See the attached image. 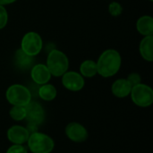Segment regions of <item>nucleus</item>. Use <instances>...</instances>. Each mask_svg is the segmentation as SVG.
Listing matches in <instances>:
<instances>
[{
    "mask_svg": "<svg viewBox=\"0 0 153 153\" xmlns=\"http://www.w3.org/2000/svg\"><path fill=\"white\" fill-rule=\"evenodd\" d=\"M121 61V56L117 50H105L96 63L98 74L105 78L115 75L120 69Z\"/></svg>",
    "mask_w": 153,
    "mask_h": 153,
    "instance_id": "f257e3e1",
    "label": "nucleus"
},
{
    "mask_svg": "<svg viewBox=\"0 0 153 153\" xmlns=\"http://www.w3.org/2000/svg\"><path fill=\"white\" fill-rule=\"evenodd\" d=\"M47 67L51 75L59 77L67 72L69 60L65 53L57 49H52L48 56Z\"/></svg>",
    "mask_w": 153,
    "mask_h": 153,
    "instance_id": "f03ea898",
    "label": "nucleus"
},
{
    "mask_svg": "<svg viewBox=\"0 0 153 153\" xmlns=\"http://www.w3.org/2000/svg\"><path fill=\"white\" fill-rule=\"evenodd\" d=\"M27 143L32 153H50L55 147L54 140L50 136L39 132L30 134Z\"/></svg>",
    "mask_w": 153,
    "mask_h": 153,
    "instance_id": "7ed1b4c3",
    "label": "nucleus"
},
{
    "mask_svg": "<svg viewBox=\"0 0 153 153\" xmlns=\"http://www.w3.org/2000/svg\"><path fill=\"white\" fill-rule=\"evenodd\" d=\"M7 101L13 106H26L31 101V93L22 84L11 85L5 93Z\"/></svg>",
    "mask_w": 153,
    "mask_h": 153,
    "instance_id": "20e7f679",
    "label": "nucleus"
},
{
    "mask_svg": "<svg viewBox=\"0 0 153 153\" xmlns=\"http://www.w3.org/2000/svg\"><path fill=\"white\" fill-rule=\"evenodd\" d=\"M130 95L133 102L138 107L147 108L152 104L153 91L146 84L139 83L132 87Z\"/></svg>",
    "mask_w": 153,
    "mask_h": 153,
    "instance_id": "39448f33",
    "label": "nucleus"
},
{
    "mask_svg": "<svg viewBox=\"0 0 153 153\" xmlns=\"http://www.w3.org/2000/svg\"><path fill=\"white\" fill-rule=\"evenodd\" d=\"M42 39L39 34L34 31L26 33L21 42V49L30 56H37L42 49Z\"/></svg>",
    "mask_w": 153,
    "mask_h": 153,
    "instance_id": "423d86ee",
    "label": "nucleus"
},
{
    "mask_svg": "<svg viewBox=\"0 0 153 153\" xmlns=\"http://www.w3.org/2000/svg\"><path fill=\"white\" fill-rule=\"evenodd\" d=\"M64 87L71 91H79L84 87V79L81 74L76 72H65L62 75Z\"/></svg>",
    "mask_w": 153,
    "mask_h": 153,
    "instance_id": "0eeeda50",
    "label": "nucleus"
},
{
    "mask_svg": "<svg viewBox=\"0 0 153 153\" xmlns=\"http://www.w3.org/2000/svg\"><path fill=\"white\" fill-rule=\"evenodd\" d=\"M65 134L74 143H83L89 137V133L87 129L81 124L76 122L69 123L65 127Z\"/></svg>",
    "mask_w": 153,
    "mask_h": 153,
    "instance_id": "6e6552de",
    "label": "nucleus"
},
{
    "mask_svg": "<svg viewBox=\"0 0 153 153\" xmlns=\"http://www.w3.org/2000/svg\"><path fill=\"white\" fill-rule=\"evenodd\" d=\"M26 118L28 123H33L39 126L45 119V111L40 104L35 101H30L25 106Z\"/></svg>",
    "mask_w": 153,
    "mask_h": 153,
    "instance_id": "1a4fd4ad",
    "label": "nucleus"
},
{
    "mask_svg": "<svg viewBox=\"0 0 153 153\" xmlns=\"http://www.w3.org/2000/svg\"><path fill=\"white\" fill-rule=\"evenodd\" d=\"M30 133L26 127L22 126H13L7 130V139L13 144L22 145L27 143Z\"/></svg>",
    "mask_w": 153,
    "mask_h": 153,
    "instance_id": "9d476101",
    "label": "nucleus"
},
{
    "mask_svg": "<svg viewBox=\"0 0 153 153\" xmlns=\"http://www.w3.org/2000/svg\"><path fill=\"white\" fill-rule=\"evenodd\" d=\"M30 76L34 82L39 85H43L49 82L51 78V74L46 65L39 64L32 66L30 71Z\"/></svg>",
    "mask_w": 153,
    "mask_h": 153,
    "instance_id": "9b49d317",
    "label": "nucleus"
},
{
    "mask_svg": "<svg viewBox=\"0 0 153 153\" xmlns=\"http://www.w3.org/2000/svg\"><path fill=\"white\" fill-rule=\"evenodd\" d=\"M132 90L131 84L128 82L126 79H118L114 82L111 87L112 93L117 98H126L130 95Z\"/></svg>",
    "mask_w": 153,
    "mask_h": 153,
    "instance_id": "f8f14e48",
    "label": "nucleus"
},
{
    "mask_svg": "<svg viewBox=\"0 0 153 153\" xmlns=\"http://www.w3.org/2000/svg\"><path fill=\"white\" fill-rule=\"evenodd\" d=\"M136 29L138 32L143 36H152L153 18L149 15L142 16L136 22Z\"/></svg>",
    "mask_w": 153,
    "mask_h": 153,
    "instance_id": "ddd939ff",
    "label": "nucleus"
},
{
    "mask_svg": "<svg viewBox=\"0 0 153 153\" xmlns=\"http://www.w3.org/2000/svg\"><path fill=\"white\" fill-rule=\"evenodd\" d=\"M153 37L146 36L144 37L140 43V53L143 59L152 62L153 60Z\"/></svg>",
    "mask_w": 153,
    "mask_h": 153,
    "instance_id": "4468645a",
    "label": "nucleus"
},
{
    "mask_svg": "<svg viewBox=\"0 0 153 153\" xmlns=\"http://www.w3.org/2000/svg\"><path fill=\"white\" fill-rule=\"evenodd\" d=\"M14 61L17 67L20 69H28L33 64V56H30L24 53L22 49H18L14 55Z\"/></svg>",
    "mask_w": 153,
    "mask_h": 153,
    "instance_id": "2eb2a0df",
    "label": "nucleus"
},
{
    "mask_svg": "<svg viewBox=\"0 0 153 153\" xmlns=\"http://www.w3.org/2000/svg\"><path fill=\"white\" fill-rule=\"evenodd\" d=\"M57 94L56 89L52 84H43L39 89V96L45 101H51L56 99Z\"/></svg>",
    "mask_w": 153,
    "mask_h": 153,
    "instance_id": "dca6fc26",
    "label": "nucleus"
},
{
    "mask_svg": "<svg viewBox=\"0 0 153 153\" xmlns=\"http://www.w3.org/2000/svg\"><path fill=\"white\" fill-rule=\"evenodd\" d=\"M80 73L82 76L91 78L98 74L97 64L92 60H85L80 65Z\"/></svg>",
    "mask_w": 153,
    "mask_h": 153,
    "instance_id": "f3484780",
    "label": "nucleus"
},
{
    "mask_svg": "<svg viewBox=\"0 0 153 153\" xmlns=\"http://www.w3.org/2000/svg\"><path fill=\"white\" fill-rule=\"evenodd\" d=\"M11 118L14 121H22L26 118L25 106H13L9 111Z\"/></svg>",
    "mask_w": 153,
    "mask_h": 153,
    "instance_id": "a211bd4d",
    "label": "nucleus"
},
{
    "mask_svg": "<svg viewBox=\"0 0 153 153\" xmlns=\"http://www.w3.org/2000/svg\"><path fill=\"white\" fill-rule=\"evenodd\" d=\"M108 12L113 16H119L122 13V12H123V8H122L121 4L119 3L112 2L108 5Z\"/></svg>",
    "mask_w": 153,
    "mask_h": 153,
    "instance_id": "6ab92c4d",
    "label": "nucleus"
},
{
    "mask_svg": "<svg viewBox=\"0 0 153 153\" xmlns=\"http://www.w3.org/2000/svg\"><path fill=\"white\" fill-rule=\"evenodd\" d=\"M8 21V13L4 5H0V30L4 29Z\"/></svg>",
    "mask_w": 153,
    "mask_h": 153,
    "instance_id": "aec40b11",
    "label": "nucleus"
},
{
    "mask_svg": "<svg viewBox=\"0 0 153 153\" xmlns=\"http://www.w3.org/2000/svg\"><path fill=\"white\" fill-rule=\"evenodd\" d=\"M6 153H28V152L23 145L13 144L6 151Z\"/></svg>",
    "mask_w": 153,
    "mask_h": 153,
    "instance_id": "412c9836",
    "label": "nucleus"
},
{
    "mask_svg": "<svg viewBox=\"0 0 153 153\" xmlns=\"http://www.w3.org/2000/svg\"><path fill=\"white\" fill-rule=\"evenodd\" d=\"M126 80L128 81V82L131 84L132 87H134V86L141 83V76L138 74H135V73L129 74Z\"/></svg>",
    "mask_w": 153,
    "mask_h": 153,
    "instance_id": "4be33fe9",
    "label": "nucleus"
},
{
    "mask_svg": "<svg viewBox=\"0 0 153 153\" xmlns=\"http://www.w3.org/2000/svg\"><path fill=\"white\" fill-rule=\"evenodd\" d=\"M26 129L28 130V132L30 134L38 132V126L33 124V123H28V126H26Z\"/></svg>",
    "mask_w": 153,
    "mask_h": 153,
    "instance_id": "5701e85b",
    "label": "nucleus"
},
{
    "mask_svg": "<svg viewBox=\"0 0 153 153\" xmlns=\"http://www.w3.org/2000/svg\"><path fill=\"white\" fill-rule=\"evenodd\" d=\"M16 0H0V5H4V4H9L12 3H14Z\"/></svg>",
    "mask_w": 153,
    "mask_h": 153,
    "instance_id": "b1692460",
    "label": "nucleus"
},
{
    "mask_svg": "<svg viewBox=\"0 0 153 153\" xmlns=\"http://www.w3.org/2000/svg\"><path fill=\"white\" fill-rule=\"evenodd\" d=\"M149 1H153V0H149Z\"/></svg>",
    "mask_w": 153,
    "mask_h": 153,
    "instance_id": "393cba45",
    "label": "nucleus"
}]
</instances>
